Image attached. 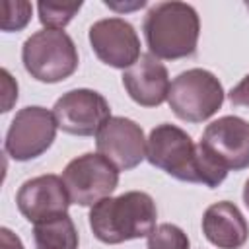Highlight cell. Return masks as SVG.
<instances>
[{"label":"cell","instance_id":"d6986e66","mask_svg":"<svg viewBox=\"0 0 249 249\" xmlns=\"http://www.w3.org/2000/svg\"><path fill=\"white\" fill-rule=\"evenodd\" d=\"M231 105H243V107H249V74L235 86L230 89L228 93Z\"/></svg>","mask_w":249,"mask_h":249},{"label":"cell","instance_id":"9a60e30c","mask_svg":"<svg viewBox=\"0 0 249 249\" xmlns=\"http://www.w3.org/2000/svg\"><path fill=\"white\" fill-rule=\"evenodd\" d=\"M35 249H78V230L68 214L35 224L33 228Z\"/></svg>","mask_w":249,"mask_h":249},{"label":"cell","instance_id":"7c38bea8","mask_svg":"<svg viewBox=\"0 0 249 249\" xmlns=\"http://www.w3.org/2000/svg\"><path fill=\"white\" fill-rule=\"evenodd\" d=\"M16 204L21 216L35 226L56 216L68 214V206L72 202L62 177L49 173L21 183L16 195Z\"/></svg>","mask_w":249,"mask_h":249},{"label":"cell","instance_id":"ac0fdd59","mask_svg":"<svg viewBox=\"0 0 249 249\" xmlns=\"http://www.w3.org/2000/svg\"><path fill=\"white\" fill-rule=\"evenodd\" d=\"M31 19V4L23 0L4 2V16H2V31H19Z\"/></svg>","mask_w":249,"mask_h":249},{"label":"cell","instance_id":"8fae6325","mask_svg":"<svg viewBox=\"0 0 249 249\" xmlns=\"http://www.w3.org/2000/svg\"><path fill=\"white\" fill-rule=\"evenodd\" d=\"M95 56L113 68H130L140 58V39L134 27L123 18L95 21L88 33Z\"/></svg>","mask_w":249,"mask_h":249},{"label":"cell","instance_id":"7402d4cb","mask_svg":"<svg viewBox=\"0 0 249 249\" xmlns=\"http://www.w3.org/2000/svg\"><path fill=\"white\" fill-rule=\"evenodd\" d=\"M247 10H249V4H247Z\"/></svg>","mask_w":249,"mask_h":249},{"label":"cell","instance_id":"2e32d148","mask_svg":"<svg viewBox=\"0 0 249 249\" xmlns=\"http://www.w3.org/2000/svg\"><path fill=\"white\" fill-rule=\"evenodd\" d=\"M82 2L78 4H51V2H39V21L49 29H62L66 23L72 21V18L80 12Z\"/></svg>","mask_w":249,"mask_h":249},{"label":"cell","instance_id":"44dd1931","mask_svg":"<svg viewBox=\"0 0 249 249\" xmlns=\"http://www.w3.org/2000/svg\"><path fill=\"white\" fill-rule=\"evenodd\" d=\"M243 202H245V206L249 208V179L245 181V187H243Z\"/></svg>","mask_w":249,"mask_h":249},{"label":"cell","instance_id":"3957f363","mask_svg":"<svg viewBox=\"0 0 249 249\" xmlns=\"http://www.w3.org/2000/svg\"><path fill=\"white\" fill-rule=\"evenodd\" d=\"M146 160L177 181L200 183L210 189L216 187L198 144H195L193 138L175 124L161 123L152 128L146 146Z\"/></svg>","mask_w":249,"mask_h":249},{"label":"cell","instance_id":"6da1fadb","mask_svg":"<svg viewBox=\"0 0 249 249\" xmlns=\"http://www.w3.org/2000/svg\"><path fill=\"white\" fill-rule=\"evenodd\" d=\"M158 208L144 191H128L107 196L91 206L89 228L101 243L117 245L130 239L148 237L156 228Z\"/></svg>","mask_w":249,"mask_h":249},{"label":"cell","instance_id":"ba28073f","mask_svg":"<svg viewBox=\"0 0 249 249\" xmlns=\"http://www.w3.org/2000/svg\"><path fill=\"white\" fill-rule=\"evenodd\" d=\"M200 150L224 171L249 167V123L235 115H226L206 124Z\"/></svg>","mask_w":249,"mask_h":249},{"label":"cell","instance_id":"ffe728a7","mask_svg":"<svg viewBox=\"0 0 249 249\" xmlns=\"http://www.w3.org/2000/svg\"><path fill=\"white\" fill-rule=\"evenodd\" d=\"M0 247L2 249H23V243L12 230L0 228Z\"/></svg>","mask_w":249,"mask_h":249},{"label":"cell","instance_id":"e0dca14e","mask_svg":"<svg viewBox=\"0 0 249 249\" xmlns=\"http://www.w3.org/2000/svg\"><path fill=\"white\" fill-rule=\"evenodd\" d=\"M148 249H189V237L175 224H160L148 235Z\"/></svg>","mask_w":249,"mask_h":249},{"label":"cell","instance_id":"277c9868","mask_svg":"<svg viewBox=\"0 0 249 249\" xmlns=\"http://www.w3.org/2000/svg\"><path fill=\"white\" fill-rule=\"evenodd\" d=\"M21 62L31 78L56 84L70 78L78 68V49L64 29H41L25 39Z\"/></svg>","mask_w":249,"mask_h":249},{"label":"cell","instance_id":"5b68a950","mask_svg":"<svg viewBox=\"0 0 249 249\" xmlns=\"http://www.w3.org/2000/svg\"><path fill=\"white\" fill-rule=\"evenodd\" d=\"M224 95L220 80L210 70L189 68L173 78L167 103L181 121L202 123L222 107Z\"/></svg>","mask_w":249,"mask_h":249},{"label":"cell","instance_id":"52a82bcc","mask_svg":"<svg viewBox=\"0 0 249 249\" xmlns=\"http://www.w3.org/2000/svg\"><path fill=\"white\" fill-rule=\"evenodd\" d=\"M56 119L53 111L41 105H29L16 113L6 132L4 150L16 161H29L45 154L56 136Z\"/></svg>","mask_w":249,"mask_h":249},{"label":"cell","instance_id":"9c48e42d","mask_svg":"<svg viewBox=\"0 0 249 249\" xmlns=\"http://www.w3.org/2000/svg\"><path fill=\"white\" fill-rule=\"evenodd\" d=\"M53 115L58 128L64 132L74 136H93L111 119V107L99 91L78 88L56 99Z\"/></svg>","mask_w":249,"mask_h":249},{"label":"cell","instance_id":"5bb4252c","mask_svg":"<svg viewBox=\"0 0 249 249\" xmlns=\"http://www.w3.org/2000/svg\"><path fill=\"white\" fill-rule=\"evenodd\" d=\"M202 233L218 249H239L249 237V226L233 202L222 200L204 210Z\"/></svg>","mask_w":249,"mask_h":249},{"label":"cell","instance_id":"4fadbf2b","mask_svg":"<svg viewBox=\"0 0 249 249\" xmlns=\"http://www.w3.org/2000/svg\"><path fill=\"white\" fill-rule=\"evenodd\" d=\"M123 86L130 99L142 107H158L169 95L167 68L152 53L140 54V58L123 72Z\"/></svg>","mask_w":249,"mask_h":249},{"label":"cell","instance_id":"8992f818","mask_svg":"<svg viewBox=\"0 0 249 249\" xmlns=\"http://www.w3.org/2000/svg\"><path fill=\"white\" fill-rule=\"evenodd\" d=\"M62 181L72 204L93 206L117 189L119 169L101 154L88 152L68 161L62 171Z\"/></svg>","mask_w":249,"mask_h":249},{"label":"cell","instance_id":"7a4b0ae2","mask_svg":"<svg viewBox=\"0 0 249 249\" xmlns=\"http://www.w3.org/2000/svg\"><path fill=\"white\" fill-rule=\"evenodd\" d=\"M142 31L156 58L177 60L196 53L200 19L187 2H160L148 10Z\"/></svg>","mask_w":249,"mask_h":249},{"label":"cell","instance_id":"30bf717a","mask_svg":"<svg viewBox=\"0 0 249 249\" xmlns=\"http://www.w3.org/2000/svg\"><path fill=\"white\" fill-rule=\"evenodd\" d=\"M97 154L107 158L119 171L134 169L146 158V138L138 123L126 117H111L95 134Z\"/></svg>","mask_w":249,"mask_h":249}]
</instances>
